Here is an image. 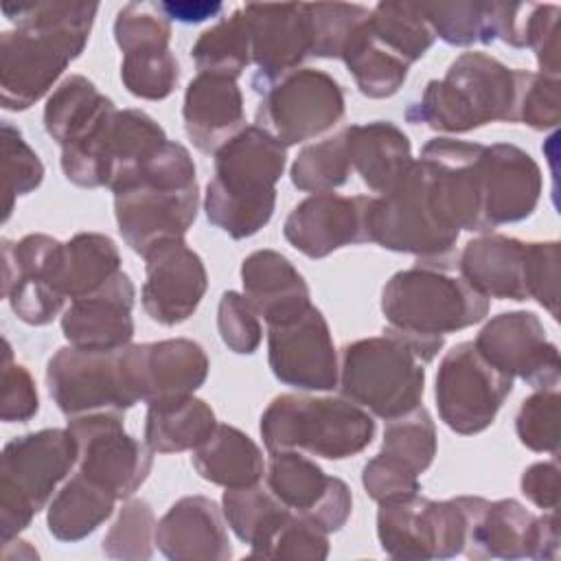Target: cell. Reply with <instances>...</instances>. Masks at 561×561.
<instances>
[{
    "instance_id": "obj_11",
    "label": "cell",
    "mask_w": 561,
    "mask_h": 561,
    "mask_svg": "<svg viewBox=\"0 0 561 561\" xmlns=\"http://www.w3.org/2000/svg\"><path fill=\"white\" fill-rule=\"evenodd\" d=\"M254 125L283 147L331 131L344 116V92L324 70L296 68L261 92Z\"/></svg>"
},
{
    "instance_id": "obj_52",
    "label": "cell",
    "mask_w": 561,
    "mask_h": 561,
    "mask_svg": "<svg viewBox=\"0 0 561 561\" xmlns=\"http://www.w3.org/2000/svg\"><path fill=\"white\" fill-rule=\"evenodd\" d=\"M526 287L528 300L559 316V241L526 243Z\"/></svg>"
},
{
    "instance_id": "obj_56",
    "label": "cell",
    "mask_w": 561,
    "mask_h": 561,
    "mask_svg": "<svg viewBox=\"0 0 561 561\" xmlns=\"http://www.w3.org/2000/svg\"><path fill=\"white\" fill-rule=\"evenodd\" d=\"M559 15L557 4H535L528 13L526 46L535 53L539 72L559 77Z\"/></svg>"
},
{
    "instance_id": "obj_42",
    "label": "cell",
    "mask_w": 561,
    "mask_h": 561,
    "mask_svg": "<svg viewBox=\"0 0 561 561\" xmlns=\"http://www.w3.org/2000/svg\"><path fill=\"white\" fill-rule=\"evenodd\" d=\"M353 167L344 134H335L316 145H307L291 164V184L305 193H331L346 184Z\"/></svg>"
},
{
    "instance_id": "obj_3",
    "label": "cell",
    "mask_w": 561,
    "mask_h": 561,
    "mask_svg": "<svg viewBox=\"0 0 561 561\" xmlns=\"http://www.w3.org/2000/svg\"><path fill=\"white\" fill-rule=\"evenodd\" d=\"M114 193L123 241L140 256L167 239H184L199 210V186L188 149L167 140Z\"/></svg>"
},
{
    "instance_id": "obj_50",
    "label": "cell",
    "mask_w": 561,
    "mask_h": 561,
    "mask_svg": "<svg viewBox=\"0 0 561 561\" xmlns=\"http://www.w3.org/2000/svg\"><path fill=\"white\" fill-rule=\"evenodd\" d=\"M114 39L123 55L140 48L169 46L171 24L156 2H129L116 13Z\"/></svg>"
},
{
    "instance_id": "obj_37",
    "label": "cell",
    "mask_w": 561,
    "mask_h": 561,
    "mask_svg": "<svg viewBox=\"0 0 561 561\" xmlns=\"http://www.w3.org/2000/svg\"><path fill=\"white\" fill-rule=\"evenodd\" d=\"M221 511L232 533L250 546V557H254L274 537L291 513L265 482L226 489Z\"/></svg>"
},
{
    "instance_id": "obj_18",
    "label": "cell",
    "mask_w": 561,
    "mask_h": 561,
    "mask_svg": "<svg viewBox=\"0 0 561 561\" xmlns=\"http://www.w3.org/2000/svg\"><path fill=\"white\" fill-rule=\"evenodd\" d=\"M473 344L497 370L524 379L535 390L559 386V348L533 311L493 316Z\"/></svg>"
},
{
    "instance_id": "obj_44",
    "label": "cell",
    "mask_w": 561,
    "mask_h": 561,
    "mask_svg": "<svg viewBox=\"0 0 561 561\" xmlns=\"http://www.w3.org/2000/svg\"><path fill=\"white\" fill-rule=\"evenodd\" d=\"M121 81L138 99L162 101L178 88L180 66L169 46L131 50L123 55Z\"/></svg>"
},
{
    "instance_id": "obj_7",
    "label": "cell",
    "mask_w": 561,
    "mask_h": 561,
    "mask_svg": "<svg viewBox=\"0 0 561 561\" xmlns=\"http://www.w3.org/2000/svg\"><path fill=\"white\" fill-rule=\"evenodd\" d=\"M261 436L270 454L307 451L327 460L362 454L375 438V421L346 397L278 394L261 414Z\"/></svg>"
},
{
    "instance_id": "obj_47",
    "label": "cell",
    "mask_w": 561,
    "mask_h": 561,
    "mask_svg": "<svg viewBox=\"0 0 561 561\" xmlns=\"http://www.w3.org/2000/svg\"><path fill=\"white\" fill-rule=\"evenodd\" d=\"M2 167H4V221L18 197L33 193L44 180V164L28 147L22 131L2 121Z\"/></svg>"
},
{
    "instance_id": "obj_16",
    "label": "cell",
    "mask_w": 561,
    "mask_h": 561,
    "mask_svg": "<svg viewBox=\"0 0 561 561\" xmlns=\"http://www.w3.org/2000/svg\"><path fill=\"white\" fill-rule=\"evenodd\" d=\"M61 256L64 243L50 234L2 239V296L22 322L44 327L64 309L68 298L61 289Z\"/></svg>"
},
{
    "instance_id": "obj_53",
    "label": "cell",
    "mask_w": 561,
    "mask_h": 561,
    "mask_svg": "<svg viewBox=\"0 0 561 561\" xmlns=\"http://www.w3.org/2000/svg\"><path fill=\"white\" fill-rule=\"evenodd\" d=\"M39 410L37 386L26 366L13 362L9 342L4 340L2 359V394H0V419L4 423L31 421Z\"/></svg>"
},
{
    "instance_id": "obj_55",
    "label": "cell",
    "mask_w": 561,
    "mask_h": 561,
    "mask_svg": "<svg viewBox=\"0 0 561 561\" xmlns=\"http://www.w3.org/2000/svg\"><path fill=\"white\" fill-rule=\"evenodd\" d=\"M362 484L368 497H373L375 502H388L421 491L419 473L381 451L364 465Z\"/></svg>"
},
{
    "instance_id": "obj_43",
    "label": "cell",
    "mask_w": 561,
    "mask_h": 561,
    "mask_svg": "<svg viewBox=\"0 0 561 561\" xmlns=\"http://www.w3.org/2000/svg\"><path fill=\"white\" fill-rule=\"evenodd\" d=\"M379 451L397 458L421 476L430 469L436 456V425L432 414L419 405L408 414L388 421Z\"/></svg>"
},
{
    "instance_id": "obj_46",
    "label": "cell",
    "mask_w": 561,
    "mask_h": 561,
    "mask_svg": "<svg viewBox=\"0 0 561 561\" xmlns=\"http://www.w3.org/2000/svg\"><path fill=\"white\" fill-rule=\"evenodd\" d=\"M370 15V9L346 2L307 4L309 22V55L322 59H340L353 31Z\"/></svg>"
},
{
    "instance_id": "obj_58",
    "label": "cell",
    "mask_w": 561,
    "mask_h": 561,
    "mask_svg": "<svg viewBox=\"0 0 561 561\" xmlns=\"http://www.w3.org/2000/svg\"><path fill=\"white\" fill-rule=\"evenodd\" d=\"M559 557V517L557 511H543L535 519L533 554L537 561H554Z\"/></svg>"
},
{
    "instance_id": "obj_12",
    "label": "cell",
    "mask_w": 561,
    "mask_h": 561,
    "mask_svg": "<svg viewBox=\"0 0 561 561\" xmlns=\"http://www.w3.org/2000/svg\"><path fill=\"white\" fill-rule=\"evenodd\" d=\"M46 386L68 419L90 412L123 414L140 401L129 375L125 346L116 351L64 346L46 364Z\"/></svg>"
},
{
    "instance_id": "obj_33",
    "label": "cell",
    "mask_w": 561,
    "mask_h": 561,
    "mask_svg": "<svg viewBox=\"0 0 561 561\" xmlns=\"http://www.w3.org/2000/svg\"><path fill=\"white\" fill-rule=\"evenodd\" d=\"M114 110V101L101 94L88 77L68 75L46 99L44 129L59 147H66L88 136Z\"/></svg>"
},
{
    "instance_id": "obj_24",
    "label": "cell",
    "mask_w": 561,
    "mask_h": 561,
    "mask_svg": "<svg viewBox=\"0 0 561 561\" xmlns=\"http://www.w3.org/2000/svg\"><path fill=\"white\" fill-rule=\"evenodd\" d=\"M243 13L250 28L252 64L259 68L252 88L261 92L296 70L309 55L307 4H245Z\"/></svg>"
},
{
    "instance_id": "obj_34",
    "label": "cell",
    "mask_w": 561,
    "mask_h": 561,
    "mask_svg": "<svg viewBox=\"0 0 561 561\" xmlns=\"http://www.w3.org/2000/svg\"><path fill=\"white\" fill-rule=\"evenodd\" d=\"M213 408L193 394L147 405L145 443L153 454L195 449L215 430Z\"/></svg>"
},
{
    "instance_id": "obj_38",
    "label": "cell",
    "mask_w": 561,
    "mask_h": 561,
    "mask_svg": "<svg viewBox=\"0 0 561 561\" xmlns=\"http://www.w3.org/2000/svg\"><path fill=\"white\" fill-rule=\"evenodd\" d=\"M121 272L116 243L101 232H79L64 243L61 289L68 300L88 296Z\"/></svg>"
},
{
    "instance_id": "obj_31",
    "label": "cell",
    "mask_w": 561,
    "mask_h": 561,
    "mask_svg": "<svg viewBox=\"0 0 561 561\" xmlns=\"http://www.w3.org/2000/svg\"><path fill=\"white\" fill-rule=\"evenodd\" d=\"M353 171L375 191L386 193L412 164L410 138L390 121H370L342 129Z\"/></svg>"
},
{
    "instance_id": "obj_5",
    "label": "cell",
    "mask_w": 561,
    "mask_h": 561,
    "mask_svg": "<svg viewBox=\"0 0 561 561\" xmlns=\"http://www.w3.org/2000/svg\"><path fill=\"white\" fill-rule=\"evenodd\" d=\"M285 164L287 147L256 125L243 127L215 153V173L204 193L208 221L232 239L256 234L274 215Z\"/></svg>"
},
{
    "instance_id": "obj_51",
    "label": "cell",
    "mask_w": 561,
    "mask_h": 561,
    "mask_svg": "<svg viewBox=\"0 0 561 561\" xmlns=\"http://www.w3.org/2000/svg\"><path fill=\"white\" fill-rule=\"evenodd\" d=\"M217 329L221 342L237 355H252L261 340V320L252 305L239 291H224L217 307Z\"/></svg>"
},
{
    "instance_id": "obj_35",
    "label": "cell",
    "mask_w": 561,
    "mask_h": 561,
    "mask_svg": "<svg viewBox=\"0 0 561 561\" xmlns=\"http://www.w3.org/2000/svg\"><path fill=\"white\" fill-rule=\"evenodd\" d=\"M116 502L112 491L77 471L48 504V533L59 541H81L112 517Z\"/></svg>"
},
{
    "instance_id": "obj_9",
    "label": "cell",
    "mask_w": 561,
    "mask_h": 561,
    "mask_svg": "<svg viewBox=\"0 0 561 561\" xmlns=\"http://www.w3.org/2000/svg\"><path fill=\"white\" fill-rule=\"evenodd\" d=\"M381 311L388 327L445 337L482 322L489 313V298L447 270L416 263L399 270L383 285Z\"/></svg>"
},
{
    "instance_id": "obj_26",
    "label": "cell",
    "mask_w": 561,
    "mask_h": 561,
    "mask_svg": "<svg viewBox=\"0 0 561 561\" xmlns=\"http://www.w3.org/2000/svg\"><path fill=\"white\" fill-rule=\"evenodd\" d=\"M156 546L171 561H226L232 543L224 511L206 495L180 497L156 524Z\"/></svg>"
},
{
    "instance_id": "obj_8",
    "label": "cell",
    "mask_w": 561,
    "mask_h": 561,
    "mask_svg": "<svg viewBox=\"0 0 561 561\" xmlns=\"http://www.w3.org/2000/svg\"><path fill=\"white\" fill-rule=\"evenodd\" d=\"M77 465V443L59 427L9 440L0 458V537L15 539L48 504L57 484Z\"/></svg>"
},
{
    "instance_id": "obj_21",
    "label": "cell",
    "mask_w": 561,
    "mask_h": 561,
    "mask_svg": "<svg viewBox=\"0 0 561 561\" xmlns=\"http://www.w3.org/2000/svg\"><path fill=\"white\" fill-rule=\"evenodd\" d=\"M368 195H337V193H316L305 197L291 208L285 219V239L309 259H324L331 252L370 243L366 228Z\"/></svg>"
},
{
    "instance_id": "obj_29",
    "label": "cell",
    "mask_w": 561,
    "mask_h": 561,
    "mask_svg": "<svg viewBox=\"0 0 561 561\" xmlns=\"http://www.w3.org/2000/svg\"><path fill=\"white\" fill-rule=\"evenodd\" d=\"M243 296L267 322L280 324L311 307L309 285L294 263L276 250H256L241 263Z\"/></svg>"
},
{
    "instance_id": "obj_45",
    "label": "cell",
    "mask_w": 561,
    "mask_h": 561,
    "mask_svg": "<svg viewBox=\"0 0 561 561\" xmlns=\"http://www.w3.org/2000/svg\"><path fill=\"white\" fill-rule=\"evenodd\" d=\"M156 515L147 500L127 497L118 517L103 537V552L110 559L145 561L153 554Z\"/></svg>"
},
{
    "instance_id": "obj_13",
    "label": "cell",
    "mask_w": 561,
    "mask_h": 561,
    "mask_svg": "<svg viewBox=\"0 0 561 561\" xmlns=\"http://www.w3.org/2000/svg\"><path fill=\"white\" fill-rule=\"evenodd\" d=\"M377 539L392 559L430 561L462 554L467 513L462 497L430 500L419 493L379 502Z\"/></svg>"
},
{
    "instance_id": "obj_1",
    "label": "cell",
    "mask_w": 561,
    "mask_h": 561,
    "mask_svg": "<svg viewBox=\"0 0 561 561\" xmlns=\"http://www.w3.org/2000/svg\"><path fill=\"white\" fill-rule=\"evenodd\" d=\"M15 28L0 35V103L24 112L53 92L64 70L83 53L96 2L4 4Z\"/></svg>"
},
{
    "instance_id": "obj_28",
    "label": "cell",
    "mask_w": 561,
    "mask_h": 561,
    "mask_svg": "<svg viewBox=\"0 0 561 561\" xmlns=\"http://www.w3.org/2000/svg\"><path fill=\"white\" fill-rule=\"evenodd\" d=\"M182 118L188 140L202 153H217L245 127L243 94L237 79L197 72L186 85Z\"/></svg>"
},
{
    "instance_id": "obj_10",
    "label": "cell",
    "mask_w": 561,
    "mask_h": 561,
    "mask_svg": "<svg viewBox=\"0 0 561 561\" xmlns=\"http://www.w3.org/2000/svg\"><path fill=\"white\" fill-rule=\"evenodd\" d=\"M164 129L142 110H114L88 136L61 147V171L81 188L125 184L164 142Z\"/></svg>"
},
{
    "instance_id": "obj_57",
    "label": "cell",
    "mask_w": 561,
    "mask_h": 561,
    "mask_svg": "<svg viewBox=\"0 0 561 561\" xmlns=\"http://www.w3.org/2000/svg\"><path fill=\"white\" fill-rule=\"evenodd\" d=\"M522 493L541 511H557L559 506V465L557 460L535 462L524 469L519 480Z\"/></svg>"
},
{
    "instance_id": "obj_25",
    "label": "cell",
    "mask_w": 561,
    "mask_h": 561,
    "mask_svg": "<svg viewBox=\"0 0 561 561\" xmlns=\"http://www.w3.org/2000/svg\"><path fill=\"white\" fill-rule=\"evenodd\" d=\"M136 287L121 270L96 291L70 300L61 313V333L70 346L90 351H116L134 337Z\"/></svg>"
},
{
    "instance_id": "obj_4",
    "label": "cell",
    "mask_w": 561,
    "mask_h": 561,
    "mask_svg": "<svg viewBox=\"0 0 561 561\" xmlns=\"http://www.w3.org/2000/svg\"><path fill=\"white\" fill-rule=\"evenodd\" d=\"M526 75L528 70L508 68L486 53H462L443 79L427 81L405 118L445 134H465L495 121L517 123Z\"/></svg>"
},
{
    "instance_id": "obj_19",
    "label": "cell",
    "mask_w": 561,
    "mask_h": 561,
    "mask_svg": "<svg viewBox=\"0 0 561 561\" xmlns=\"http://www.w3.org/2000/svg\"><path fill=\"white\" fill-rule=\"evenodd\" d=\"M208 289V274L202 256L184 239H167L145 254L142 309L164 327L186 322Z\"/></svg>"
},
{
    "instance_id": "obj_54",
    "label": "cell",
    "mask_w": 561,
    "mask_h": 561,
    "mask_svg": "<svg viewBox=\"0 0 561 561\" xmlns=\"http://www.w3.org/2000/svg\"><path fill=\"white\" fill-rule=\"evenodd\" d=\"M519 121L537 131H546L559 125L561 121L559 77L528 70L522 99H519Z\"/></svg>"
},
{
    "instance_id": "obj_41",
    "label": "cell",
    "mask_w": 561,
    "mask_h": 561,
    "mask_svg": "<svg viewBox=\"0 0 561 561\" xmlns=\"http://www.w3.org/2000/svg\"><path fill=\"white\" fill-rule=\"evenodd\" d=\"M368 28L408 64L419 61L436 39L421 7L414 2H379L370 9Z\"/></svg>"
},
{
    "instance_id": "obj_17",
    "label": "cell",
    "mask_w": 561,
    "mask_h": 561,
    "mask_svg": "<svg viewBox=\"0 0 561 561\" xmlns=\"http://www.w3.org/2000/svg\"><path fill=\"white\" fill-rule=\"evenodd\" d=\"M267 359L274 377L298 390L337 388L340 362L327 318L318 307L267 327Z\"/></svg>"
},
{
    "instance_id": "obj_20",
    "label": "cell",
    "mask_w": 561,
    "mask_h": 561,
    "mask_svg": "<svg viewBox=\"0 0 561 561\" xmlns=\"http://www.w3.org/2000/svg\"><path fill=\"white\" fill-rule=\"evenodd\" d=\"M267 489L291 511L322 530H340L353 511V495L344 480L327 476L322 467L300 451L270 454L265 467Z\"/></svg>"
},
{
    "instance_id": "obj_14",
    "label": "cell",
    "mask_w": 561,
    "mask_h": 561,
    "mask_svg": "<svg viewBox=\"0 0 561 561\" xmlns=\"http://www.w3.org/2000/svg\"><path fill=\"white\" fill-rule=\"evenodd\" d=\"M513 390V377L497 370L473 342L449 348L436 370V408L440 421L460 436L484 432Z\"/></svg>"
},
{
    "instance_id": "obj_2",
    "label": "cell",
    "mask_w": 561,
    "mask_h": 561,
    "mask_svg": "<svg viewBox=\"0 0 561 561\" xmlns=\"http://www.w3.org/2000/svg\"><path fill=\"white\" fill-rule=\"evenodd\" d=\"M443 335L410 333L394 327L355 340L340 351L337 388L348 401L392 421L421 405L425 364L443 348Z\"/></svg>"
},
{
    "instance_id": "obj_59",
    "label": "cell",
    "mask_w": 561,
    "mask_h": 561,
    "mask_svg": "<svg viewBox=\"0 0 561 561\" xmlns=\"http://www.w3.org/2000/svg\"><path fill=\"white\" fill-rule=\"evenodd\" d=\"M156 7L164 13L167 20H178L186 24H197L208 18H215L221 13V2H191V0H169V2H156Z\"/></svg>"
},
{
    "instance_id": "obj_36",
    "label": "cell",
    "mask_w": 561,
    "mask_h": 561,
    "mask_svg": "<svg viewBox=\"0 0 561 561\" xmlns=\"http://www.w3.org/2000/svg\"><path fill=\"white\" fill-rule=\"evenodd\" d=\"M340 59L353 75L357 90L368 99L397 94L412 66L368 28V18L353 31Z\"/></svg>"
},
{
    "instance_id": "obj_23",
    "label": "cell",
    "mask_w": 561,
    "mask_h": 561,
    "mask_svg": "<svg viewBox=\"0 0 561 561\" xmlns=\"http://www.w3.org/2000/svg\"><path fill=\"white\" fill-rule=\"evenodd\" d=\"M480 175L486 230L522 221L537 208L543 184L541 169L522 147L511 142L484 145Z\"/></svg>"
},
{
    "instance_id": "obj_32",
    "label": "cell",
    "mask_w": 561,
    "mask_h": 561,
    "mask_svg": "<svg viewBox=\"0 0 561 561\" xmlns=\"http://www.w3.org/2000/svg\"><path fill=\"white\" fill-rule=\"evenodd\" d=\"M199 478L224 489H239L261 482L265 476L263 451L239 427L217 423L210 436L193 449L191 458Z\"/></svg>"
},
{
    "instance_id": "obj_22",
    "label": "cell",
    "mask_w": 561,
    "mask_h": 561,
    "mask_svg": "<svg viewBox=\"0 0 561 561\" xmlns=\"http://www.w3.org/2000/svg\"><path fill=\"white\" fill-rule=\"evenodd\" d=\"M138 399L149 403L193 394L208 377V355L188 337L125 346Z\"/></svg>"
},
{
    "instance_id": "obj_39",
    "label": "cell",
    "mask_w": 561,
    "mask_h": 561,
    "mask_svg": "<svg viewBox=\"0 0 561 561\" xmlns=\"http://www.w3.org/2000/svg\"><path fill=\"white\" fill-rule=\"evenodd\" d=\"M191 57L199 72L237 79L252 64L250 28L243 7L206 28L193 44Z\"/></svg>"
},
{
    "instance_id": "obj_15",
    "label": "cell",
    "mask_w": 561,
    "mask_h": 561,
    "mask_svg": "<svg viewBox=\"0 0 561 561\" xmlns=\"http://www.w3.org/2000/svg\"><path fill=\"white\" fill-rule=\"evenodd\" d=\"M77 443V469L116 495L131 497L147 480L153 451L125 432L121 412H90L68 419Z\"/></svg>"
},
{
    "instance_id": "obj_40",
    "label": "cell",
    "mask_w": 561,
    "mask_h": 561,
    "mask_svg": "<svg viewBox=\"0 0 561 561\" xmlns=\"http://www.w3.org/2000/svg\"><path fill=\"white\" fill-rule=\"evenodd\" d=\"M436 37L449 46L491 44L497 39L500 2L458 0L419 4Z\"/></svg>"
},
{
    "instance_id": "obj_48",
    "label": "cell",
    "mask_w": 561,
    "mask_h": 561,
    "mask_svg": "<svg viewBox=\"0 0 561 561\" xmlns=\"http://www.w3.org/2000/svg\"><path fill=\"white\" fill-rule=\"evenodd\" d=\"M515 432L524 447L539 454L559 451V388H539L526 397L515 416Z\"/></svg>"
},
{
    "instance_id": "obj_27",
    "label": "cell",
    "mask_w": 561,
    "mask_h": 561,
    "mask_svg": "<svg viewBox=\"0 0 561 561\" xmlns=\"http://www.w3.org/2000/svg\"><path fill=\"white\" fill-rule=\"evenodd\" d=\"M467 513L469 559H530L535 519L522 502L506 497L489 502L478 495H460Z\"/></svg>"
},
{
    "instance_id": "obj_49",
    "label": "cell",
    "mask_w": 561,
    "mask_h": 561,
    "mask_svg": "<svg viewBox=\"0 0 561 561\" xmlns=\"http://www.w3.org/2000/svg\"><path fill=\"white\" fill-rule=\"evenodd\" d=\"M256 559H309L322 561L329 557V533L316 522L289 513L274 537L254 554Z\"/></svg>"
},
{
    "instance_id": "obj_6",
    "label": "cell",
    "mask_w": 561,
    "mask_h": 561,
    "mask_svg": "<svg viewBox=\"0 0 561 561\" xmlns=\"http://www.w3.org/2000/svg\"><path fill=\"white\" fill-rule=\"evenodd\" d=\"M368 241L392 252L414 254L416 263L449 270L456 265V230L443 215L430 182L427 164L419 158L366 213Z\"/></svg>"
},
{
    "instance_id": "obj_30",
    "label": "cell",
    "mask_w": 561,
    "mask_h": 561,
    "mask_svg": "<svg viewBox=\"0 0 561 561\" xmlns=\"http://www.w3.org/2000/svg\"><path fill=\"white\" fill-rule=\"evenodd\" d=\"M456 265L484 298L528 300L526 241L506 234H480L465 243Z\"/></svg>"
}]
</instances>
